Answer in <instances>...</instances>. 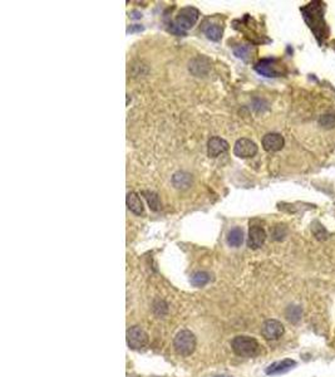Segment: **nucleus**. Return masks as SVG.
I'll return each instance as SVG.
<instances>
[{
    "label": "nucleus",
    "instance_id": "obj_24",
    "mask_svg": "<svg viewBox=\"0 0 335 377\" xmlns=\"http://www.w3.org/2000/svg\"><path fill=\"white\" fill-rule=\"evenodd\" d=\"M221 377H223V376H221Z\"/></svg>",
    "mask_w": 335,
    "mask_h": 377
},
{
    "label": "nucleus",
    "instance_id": "obj_5",
    "mask_svg": "<svg viewBox=\"0 0 335 377\" xmlns=\"http://www.w3.org/2000/svg\"><path fill=\"white\" fill-rule=\"evenodd\" d=\"M234 154L240 158H250L257 154V145L249 138H240L235 142Z\"/></svg>",
    "mask_w": 335,
    "mask_h": 377
},
{
    "label": "nucleus",
    "instance_id": "obj_4",
    "mask_svg": "<svg viewBox=\"0 0 335 377\" xmlns=\"http://www.w3.org/2000/svg\"><path fill=\"white\" fill-rule=\"evenodd\" d=\"M200 17V11L193 6H186L180 10L179 15H177L176 20H175V26L181 31H186L188 29L192 28L196 24Z\"/></svg>",
    "mask_w": 335,
    "mask_h": 377
},
{
    "label": "nucleus",
    "instance_id": "obj_11",
    "mask_svg": "<svg viewBox=\"0 0 335 377\" xmlns=\"http://www.w3.org/2000/svg\"><path fill=\"white\" fill-rule=\"evenodd\" d=\"M266 240V233L261 226L252 225L249 230V247L252 249H259L263 247Z\"/></svg>",
    "mask_w": 335,
    "mask_h": 377
},
{
    "label": "nucleus",
    "instance_id": "obj_3",
    "mask_svg": "<svg viewBox=\"0 0 335 377\" xmlns=\"http://www.w3.org/2000/svg\"><path fill=\"white\" fill-rule=\"evenodd\" d=\"M173 347L181 356H190L196 348V337L188 329H182L173 340Z\"/></svg>",
    "mask_w": 335,
    "mask_h": 377
},
{
    "label": "nucleus",
    "instance_id": "obj_10",
    "mask_svg": "<svg viewBox=\"0 0 335 377\" xmlns=\"http://www.w3.org/2000/svg\"><path fill=\"white\" fill-rule=\"evenodd\" d=\"M229 150V144L221 137H213L209 140L207 144V154L210 157H217L218 155L226 152Z\"/></svg>",
    "mask_w": 335,
    "mask_h": 377
},
{
    "label": "nucleus",
    "instance_id": "obj_19",
    "mask_svg": "<svg viewBox=\"0 0 335 377\" xmlns=\"http://www.w3.org/2000/svg\"><path fill=\"white\" fill-rule=\"evenodd\" d=\"M302 314V308L298 307V306H290V307L286 310V318H288L290 322H293V323H296L298 321H300Z\"/></svg>",
    "mask_w": 335,
    "mask_h": 377
},
{
    "label": "nucleus",
    "instance_id": "obj_23",
    "mask_svg": "<svg viewBox=\"0 0 335 377\" xmlns=\"http://www.w3.org/2000/svg\"><path fill=\"white\" fill-rule=\"evenodd\" d=\"M333 49H334V51H335V40H334V42H333Z\"/></svg>",
    "mask_w": 335,
    "mask_h": 377
},
{
    "label": "nucleus",
    "instance_id": "obj_16",
    "mask_svg": "<svg viewBox=\"0 0 335 377\" xmlns=\"http://www.w3.org/2000/svg\"><path fill=\"white\" fill-rule=\"evenodd\" d=\"M206 37L210 40H213V42H217L222 37V27H220L218 24H210L206 28L204 29Z\"/></svg>",
    "mask_w": 335,
    "mask_h": 377
},
{
    "label": "nucleus",
    "instance_id": "obj_2",
    "mask_svg": "<svg viewBox=\"0 0 335 377\" xmlns=\"http://www.w3.org/2000/svg\"><path fill=\"white\" fill-rule=\"evenodd\" d=\"M231 347L235 353L240 357H254L259 353L260 349L259 342L249 336H236L232 340Z\"/></svg>",
    "mask_w": 335,
    "mask_h": 377
},
{
    "label": "nucleus",
    "instance_id": "obj_21",
    "mask_svg": "<svg viewBox=\"0 0 335 377\" xmlns=\"http://www.w3.org/2000/svg\"><path fill=\"white\" fill-rule=\"evenodd\" d=\"M235 54L240 58H245V54H247V49H245V47H241L239 49H235Z\"/></svg>",
    "mask_w": 335,
    "mask_h": 377
},
{
    "label": "nucleus",
    "instance_id": "obj_6",
    "mask_svg": "<svg viewBox=\"0 0 335 377\" xmlns=\"http://www.w3.org/2000/svg\"><path fill=\"white\" fill-rule=\"evenodd\" d=\"M147 333L140 327H131L127 331V344L132 349H141L147 345Z\"/></svg>",
    "mask_w": 335,
    "mask_h": 377
},
{
    "label": "nucleus",
    "instance_id": "obj_1",
    "mask_svg": "<svg viewBox=\"0 0 335 377\" xmlns=\"http://www.w3.org/2000/svg\"><path fill=\"white\" fill-rule=\"evenodd\" d=\"M302 11L303 18L321 44L329 35V29L324 19V5L321 1H311L302 8Z\"/></svg>",
    "mask_w": 335,
    "mask_h": 377
},
{
    "label": "nucleus",
    "instance_id": "obj_13",
    "mask_svg": "<svg viewBox=\"0 0 335 377\" xmlns=\"http://www.w3.org/2000/svg\"><path fill=\"white\" fill-rule=\"evenodd\" d=\"M127 206H128L129 210L136 215H142L143 211H145V208H143L142 200L141 197L138 196L137 192H128L127 194V199H126Z\"/></svg>",
    "mask_w": 335,
    "mask_h": 377
},
{
    "label": "nucleus",
    "instance_id": "obj_18",
    "mask_svg": "<svg viewBox=\"0 0 335 377\" xmlns=\"http://www.w3.org/2000/svg\"><path fill=\"white\" fill-rule=\"evenodd\" d=\"M142 195L147 200L148 205L151 208V210L157 211L159 208V197L156 192L153 191H142Z\"/></svg>",
    "mask_w": 335,
    "mask_h": 377
},
{
    "label": "nucleus",
    "instance_id": "obj_8",
    "mask_svg": "<svg viewBox=\"0 0 335 377\" xmlns=\"http://www.w3.org/2000/svg\"><path fill=\"white\" fill-rule=\"evenodd\" d=\"M284 335V326L276 319H268L263 326V336L266 340H279Z\"/></svg>",
    "mask_w": 335,
    "mask_h": 377
},
{
    "label": "nucleus",
    "instance_id": "obj_22",
    "mask_svg": "<svg viewBox=\"0 0 335 377\" xmlns=\"http://www.w3.org/2000/svg\"><path fill=\"white\" fill-rule=\"evenodd\" d=\"M143 31V27H137V28L128 29V31Z\"/></svg>",
    "mask_w": 335,
    "mask_h": 377
},
{
    "label": "nucleus",
    "instance_id": "obj_14",
    "mask_svg": "<svg viewBox=\"0 0 335 377\" xmlns=\"http://www.w3.org/2000/svg\"><path fill=\"white\" fill-rule=\"evenodd\" d=\"M244 242V231L240 228H234L227 234V244L230 247L238 248Z\"/></svg>",
    "mask_w": 335,
    "mask_h": 377
},
{
    "label": "nucleus",
    "instance_id": "obj_9",
    "mask_svg": "<svg viewBox=\"0 0 335 377\" xmlns=\"http://www.w3.org/2000/svg\"><path fill=\"white\" fill-rule=\"evenodd\" d=\"M285 141L280 133H268L263 138V147L268 152H276L284 147Z\"/></svg>",
    "mask_w": 335,
    "mask_h": 377
},
{
    "label": "nucleus",
    "instance_id": "obj_17",
    "mask_svg": "<svg viewBox=\"0 0 335 377\" xmlns=\"http://www.w3.org/2000/svg\"><path fill=\"white\" fill-rule=\"evenodd\" d=\"M210 282V276L206 272H197L191 277V284L193 287H204Z\"/></svg>",
    "mask_w": 335,
    "mask_h": 377
},
{
    "label": "nucleus",
    "instance_id": "obj_15",
    "mask_svg": "<svg viewBox=\"0 0 335 377\" xmlns=\"http://www.w3.org/2000/svg\"><path fill=\"white\" fill-rule=\"evenodd\" d=\"M172 183L177 188H187L191 184V176L187 172H177L173 175Z\"/></svg>",
    "mask_w": 335,
    "mask_h": 377
},
{
    "label": "nucleus",
    "instance_id": "obj_20",
    "mask_svg": "<svg viewBox=\"0 0 335 377\" xmlns=\"http://www.w3.org/2000/svg\"><path fill=\"white\" fill-rule=\"evenodd\" d=\"M319 124H320L321 126L324 127V128H327V129L334 128L335 127V115H333V113H327V115H323L320 117V120H319Z\"/></svg>",
    "mask_w": 335,
    "mask_h": 377
},
{
    "label": "nucleus",
    "instance_id": "obj_12",
    "mask_svg": "<svg viewBox=\"0 0 335 377\" xmlns=\"http://www.w3.org/2000/svg\"><path fill=\"white\" fill-rule=\"evenodd\" d=\"M296 366V362L290 358H286V360L277 361V362L271 363L270 366L266 369V374L268 375H280L285 374V372L290 371L293 367Z\"/></svg>",
    "mask_w": 335,
    "mask_h": 377
},
{
    "label": "nucleus",
    "instance_id": "obj_7",
    "mask_svg": "<svg viewBox=\"0 0 335 377\" xmlns=\"http://www.w3.org/2000/svg\"><path fill=\"white\" fill-rule=\"evenodd\" d=\"M255 70L264 77H279L282 74L281 64L275 60H263L255 65Z\"/></svg>",
    "mask_w": 335,
    "mask_h": 377
}]
</instances>
